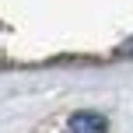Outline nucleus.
I'll list each match as a JSON object with an SVG mask.
<instances>
[{"mask_svg":"<svg viewBox=\"0 0 133 133\" xmlns=\"http://www.w3.org/2000/svg\"><path fill=\"white\" fill-rule=\"evenodd\" d=\"M109 123L102 112H77L70 116V133H105Z\"/></svg>","mask_w":133,"mask_h":133,"instance_id":"obj_1","label":"nucleus"},{"mask_svg":"<svg viewBox=\"0 0 133 133\" xmlns=\"http://www.w3.org/2000/svg\"><path fill=\"white\" fill-rule=\"evenodd\" d=\"M119 56H133V39H126V42L119 46Z\"/></svg>","mask_w":133,"mask_h":133,"instance_id":"obj_2","label":"nucleus"}]
</instances>
